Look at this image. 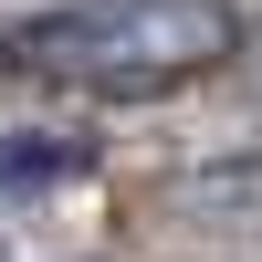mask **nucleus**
Instances as JSON below:
<instances>
[{"label":"nucleus","instance_id":"obj_1","mask_svg":"<svg viewBox=\"0 0 262 262\" xmlns=\"http://www.w3.org/2000/svg\"><path fill=\"white\" fill-rule=\"evenodd\" d=\"M11 53L53 84H95V95H158L210 63L242 53V11L231 0H63L11 32Z\"/></svg>","mask_w":262,"mask_h":262},{"label":"nucleus","instance_id":"obj_2","mask_svg":"<svg viewBox=\"0 0 262 262\" xmlns=\"http://www.w3.org/2000/svg\"><path fill=\"white\" fill-rule=\"evenodd\" d=\"M168 221L221 252H262V158H210L168 179Z\"/></svg>","mask_w":262,"mask_h":262},{"label":"nucleus","instance_id":"obj_3","mask_svg":"<svg viewBox=\"0 0 262 262\" xmlns=\"http://www.w3.org/2000/svg\"><path fill=\"white\" fill-rule=\"evenodd\" d=\"M95 168V137H63V126H0V200H32Z\"/></svg>","mask_w":262,"mask_h":262}]
</instances>
